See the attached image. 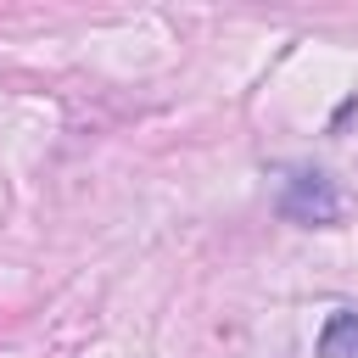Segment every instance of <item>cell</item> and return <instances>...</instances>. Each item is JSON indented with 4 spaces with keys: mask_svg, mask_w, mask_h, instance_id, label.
Listing matches in <instances>:
<instances>
[{
    "mask_svg": "<svg viewBox=\"0 0 358 358\" xmlns=\"http://www.w3.org/2000/svg\"><path fill=\"white\" fill-rule=\"evenodd\" d=\"M280 213L291 224H336L341 218V196H336V179L319 173V168H280Z\"/></svg>",
    "mask_w": 358,
    "mask_h": 358,
    "instance_id": "6da1fadb",
    "label": "cell"
},
{
    "mask_svg": "<svg viewBox=\"0 0 358 358\" xmlns=\"http://www.w3.org/2000/svg\"><path fill=\"white\" fill-rule=\"evenodd\" d=\"M319 358H358V313L336 308L319 330Z\"/></svg>",
    "mask_w": 358,
    "mask_h": 358,
    "instance_id": "7a4b0ae2",
    "label": "cell"
}]
</instances>
